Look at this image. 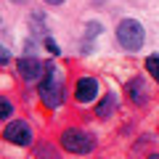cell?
Returning a JSON list of instances; mask_svg holds the SVG:
<instances>
[{
    "instance_id": "obj_13",
    "label": "cell",
    "mask_w": 159,
    "mask_h": 159,
    "mask_svg": "<svg viewBox=\"0 0 159 159\" xmlns=\"http://www.w3.org/2000/svg\"><path fill=\"white\" fill-rule=\"evenodd\" d=\"M45 48H48V51H51V53H61V48H58V45H56V43H53L51 37H45Z\"/></svg>"
},
{
    "instance_id": "obj_7",
    "label": "cell",
    "mask_w": 159,
    "mask_h": 159,
    "mask_svg": "<svg viewBox=\"0 0 159 159\" xmlns=\"http://www.w3.org/2000/svg\"><path fill=\"white\" fill-rule=\"evenodd\" d=\"M127 96H130V101L135 103V106H143V103L148 101V88L146 82H143V77H135L127 82Z\"/></svg>"
},
{
    "instance_id": "obj_8",
    "label": "cell",
    "mask_w": 159,
    "mask_h": 159,
    "mask_svg": "<svg viewBox=\"0 0 159 159\" xmlns=\"http://www.w3.org/2000/svg\"><path fill=\"white\" fill-rule=\"evenodd\" d=\"M114 111H117V96H114V93H106V96L101 98V103L96 106V117L98 119H109Z\"/></svg>"
},
{
    "instance_id": "obj_4",
    "label": "cell",
    "mask_w": 159,
    "mask_h": 159,
    "mask_svg": "<svg viewBox=\"0 0 159 159\" xmlns=\"http://www.w3.org/2000/svg\"><path fill=\"white\" fill-rule=\"evenodd\" d=\"M3 138L8 143H16V146H29L32 143V127L27 122H21V119H16V122H11L3 130Z\"/></svg>"
},
{
    "instance_id": "obj_10",
    "label": "cell",
    "mask_w": 159,
    "mask_h": 159,
    "mask_svg": "<svg viewBox=\"0 0 159 159\" xmlns=\"http://www.w3.org/2000/svg\"><path fill=\"white\" fill-rule=\"evenodd\" d=\"M146 69H148V74L159 82V53H154V56L146 58Z\"/></svg>"
},
{
    "instance_id": "obj_12",
    "label": "cell",
    "mask_w": 159,
    "mask_h": 159,
    "mask_svg": "<svg viewBox=\"0 0 159 159\" xmlns=\"http://www.w3.org/2000/svg\"><path fill=\"white\" fill-rule=\"evenodd\" d=\"M98 32H101V27H98L96 21H90V24H88V37H96Z\"/></svg>"
},
{
    "instance_id": "obj_14",
    "label": "cell",
    "mask_w": 159,
    "mask_h": 159,
    "mask_svg": "<svg viewBox=\"0 0 159 159\" xmlns=\"http://www.w3.org/2000/svg\"><path fill=\"white\" fill-rule=\"evenodd\" d=\"M8 61H11V53H8L3 45H0V66H3V64H8Z\"/></svg>"
},
{
    "instance_id": "obj_17",
    "label": "cell",
    "mask_w": 159,
    "mask_h": 159,
    "mask_svg": "<svg viewBox=\"0 0 159 159\" xmlns=\"http://www.w3.org/2000/svg\"><path fill=\"white\" fill-rule=\"evenodd\" d=\"M19 3H24V0H19Z\"/></svg>"
},
{
    "instance_id": "obj_1",
    "label": "cell",
    "mask_w": 159,
    "mask_h": 159,
    "mask_svg": "<svg viewBox=\"0 0 159 159\" xmlns=\"http://www.w3.org/2000/svg\"><path fill=\"white\" fill-rule=\"evenodd\" d=\"M37 93H40V98H43V103L48 109L61 106V101H64V80H61V72L56 69V64H45Z\"/></svg>"
},
{
    "instance_id": "obj_6",
    "label": "cell",
    "mask_w": 159,
    "mask_h": 159,
    "mask_svg": "<svg viewBox=\"0 0 159 159\" xmlns=\"http://www.w3.org/2000/svg\"><path fill=\"white\" fill-rule=\"evenodd\" d=\"M16 69H19V74H21L27 82H32V80L43 77L45 64L40 61V58H34V56H24V58H19V61H16Z\"/></svg>"
},
{
    "instance_id": "obj_5",
    "label": "cell",
    "mask_w": 159,
    "mask_h": 159,
    "mask_svg": "<svg viewBox=\"0 0 159 159\" xmlns=\"http://www.w3.org/2000/svg\"><path fill=\"white\" fill-rule=\"evenodd\" d=\"M98 93H101V85H98L96 77H80L77 85H74V98H77V103H90Z\"/></svg>"
},
{
    "instance_id": "obj_11",
    "label": "cell",
    "mask_w": 159,
    "mask_h": 159,
    "mask_svg": "<svg viewBox=\"0 0 159 159\" xmlns=\"http://www.w3.org/2000/svg\"><path fill=\"white\" fill-rule=\"evenodd\" d=\"M11 114H13V103L8 101V98L0 96V119H8Z\"/></svg>"
},
{
    "instance_id": "obj_15",
    "label": "cell",
    "mask_w": 159,
    "mask_h": 159,
    "mask_svg": "<svg viewBox=\"0 0 159 159\" xmlns=\"http://www.w3.org/2000/svg\"><path fill=\"white\" fill-rule=\"evenodd\" d=\"M48 6H64V3H66V0H45Z\"/></svg>"
},
{
    "instance_id": "obj_2",
    "label": "cell",
    "mask_w": 159,
    "mask_h": 159,
    "mask_svg": "<svg viewBox=\"0 0 159 159\" xmlns=\"http://www.w3.org/2000/svg\"><path fill=\"white\" fill-rule=\"evenodd\" d=\"M117 43L125 51H138L143 48V40H146V32H143V24L138 19H122L117 24Z\"/></svg>"
},
{
    "instance_id": "obj_16",
    "label": "cell",
    "mask_w": 159,
    "mask_h": 159,
    "mask_svg": "<svg viewBox=\"0 0 159 159\" xmlns=\"http://www.w3.org/2000/svg\"><path fill=\"white\" fill-rule=\"evenodd\" d=\"M148 159H159V151H157V154H151V157H148Z\"/></svg>"
},
{
    "instance_id": "obj_9",
    "label": "cell",
    "mask_w": 159,
    "mask_h": 159,
    "mask_svg": "<svg viewBox=\"0 0 159 159\" xmlns=\"http://www.w3.org/2000/svg\"><path fill=\"white\" fill-rule=\"evenodd\" d=\"M34 154H37V159H61V157L56 154V148L48 146V143H40V146L34 148Z\"/></svg>"
},
{
    "instance_id": "obj_3",
    "label": "cell",
    "mask_w": 159,
    "mask_h": 159,
    "mask_svg": "<svg viewBox=\"0 0 159 159\" xmlns=\"http://www.w3.org/2000/svg\"><path fill=\"white\" fill-rule=\"evenodd\" d=\"M61 148L69 154H90L96 148V141H93L90 133L77 130V127H66L61 133Z\"/></svg>"
}]
</instances>
